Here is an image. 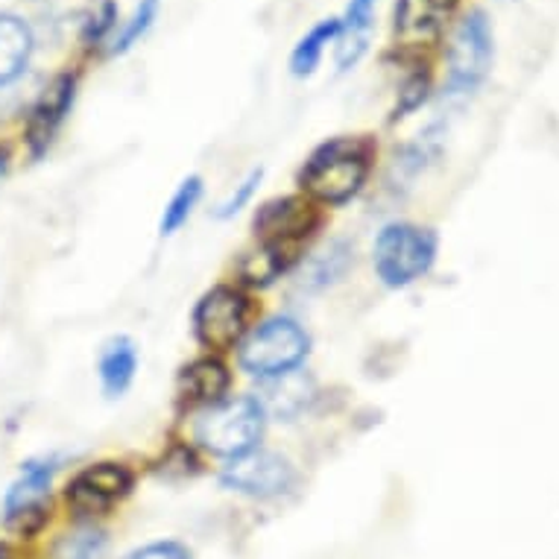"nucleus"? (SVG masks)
Segmentation results:
<instances>
[{"label": "nucleus", "instance_id": "f257e3e1", "mask_svg": "<svg viewBox=\"0 0 559 559\" xmlns=\"http://www.w3.org/2000/svg\"><path fill=\"white\" fill-rule=\"evenodd\" d=\"M376 144L364 135H337L322 141L299 170V188L311 202L343 205L355 200L372 170Z\"/></svg>", "mask_w": 559, "mask_h": 559}, {"label": "nucleus", "instance_id": "f03ea898", "mask_svg": "<svg viewBox=\"0 0 559 559\" xmlns=\"http://www.w3.org/2000/svg\"><path fill=\"white\" fill-rule=\"evenodd\" d=\"M266 413L258 399L238 395V399H223L200 413L193 425V440L214 457H238L261 445L264 437Z\"/></svg>", "mask_w": 559, "mask_h": 559}, {"label": "nucleus", "instance_id": "7ed1b4c3", "mask_svg": "<svg viewBox=\"0 0 559 559\" xmlns=\"http://www.w3.org/2000/svg\"><path fill=\"white\" fill-rule=\"evenodd\" d=\"M437 247L440 240L433 229H423L413 223H390L378 235L372 252L378 278L395 290L419 282L437 261Z\"/></svg>", "mask_w": 559, "mask_h": 559}, {"label": "nucleus", "instance_id": "20e7f679", "mask_svg": "<svg viewBox=\"0 0 559 559\" xmlns=\"http://www.w3.org/2000/svg\"><path fill=\"white\" fill-rule=\"evenodd\" d=\"M311 337L294 317L264 320L240 340V367L258 381L290 372L308 358Z\"/></svg>", "mask_w": 559, "mask_h": 559}, {"label": "nucleus", "instance_id": "39448f33", "mask_svg": "<svg viewBox=\"0 0 559 559\" xmlns=\"http://www.w3.org/2000/svg\"><path fill=\"white\" fill-rule=\"evenodd\" d=\"M135 475L118 460H100L80 468L64 486V504L76 515V522H94L109 515L118 504L132 496Z\"/></svg>", "mask_w": 559, "mask_h": 559}, {"label": "nucleus", "instance_id": "423d86ee", "mask_svg": "<svg viewBox=\"0 0 559 559\" xmlns=\"http://www.w3.org/2000/svg\"><path fill=\"white\" fill-rule=\"evenodd\" d=\"M496 59V36L484 10H472L460 21L449 47V94L466 97L484 83Z\"/></svg>", "mask_w": 559, "mask_h": 559}, {"label": "nucleus", "instance_id": "0eeeda50", "mask_svg": "<svg viewBox=\"0 0 559 559\" xmlns=\"http://www.w3.org/2000/svg\"><path fill=\"white\" fill-rule=\"evenodd\" d=\"M252 302L243 290L217 285L193 308V337L209 352H229L249 334Z\"/></svg>", "mask_w": 559, "mask_h": 559}, {"label": "nucleus", "instance_id": "6e6552de", "mask_svg": "<svg viewBox=\"0 0 559 559\" xmlns=\"http://www.w3.org/2000/svg\"><path fill=\"white\" fill-rule=\"evenodd\" d=\"M53 460H29L21 468V477L3 496V527L21 539H33L50 522V484H53Z\"/></svg>", "mask_w": 559, "mask_h": 559}, {"label": "nucleus", "instance_id": "1a4fd4ad", "mask_svg": "<svg viewBox=\"0 0 559 559\" xmlns=\"http://www.w3.org/2000/svg\"><path fill=\"white\" fill-rule=\"evenodd\" d=\"M296 484L294 463L275 451L252 449L247 454L231 457L221 468V486L238 496L270 501V498L287 496Z\"/></svg>", "mask_w": 559, "mask_h": 559}, {"label": "nucleus", "instance_id": "9d476101", "mask_svg": "<svg viewBox=\"0 0 559 559\" xmlns=\"http://www.w3.org/2000/svg\"><path fill=\"white\" fill-rule=\"evenodd\" d=\"M320 223L317 205L302 197H278L261 205L252 221L255 238L261 247L282 249L294 255L296 247L302 243Z\"/></svg>", "mask_w": 559, "mask_h": 559}, {"label": "nucleus", "instance_id": "9b49d317", "mask_svg": "<svg viewBox=\"0 0 559 559\" xmlns=\"http://www.w3.org/2000/svg\"><path fill=\"white\" fill-rule=\"evenodd\" d=\"M76 97V76L74 74H59L53 83L47 85L45 94L38 97V103L29 111L27 123V144L33 150V156L47 153V147L53 144L56 132L62 129L64 118L74 109Z\"/></svg>", "mask_w": 559, "mask_h": 559}, {"label": "nucleus", "instance_id": "f8f14e48", "mask_svg": "<svg viewBox=\"0 0 559 559\" xmlns=\"http://www.w3.org/2000/svg\"><path fill=\"white\" fill-rule=\"evenodd\" d=\"M457 0H395L393 33L404 45H428L440 36Z\"/></svg>", "mask_w": 559, "mask_h": 559}, {"label": "nucleus", "instance_id": "ddd939ff", "mask_svg": "<svg viewBox=\"0 0 559 559\" xmlns=\"http://www.w3.org/2000/svg\"><path fill=\"white\" fill-rule=\"evenodd\" d=\"M313 393H317L313 378L305 369L296 367L290 372H282V376L264 378L261 381V395H255V399L261 402L266 416L290 423L311 404Z\"/></svg>", "mask_w": 559, "mask_h": 559}, {"label": "nucleus", "instance_id": "4468645a", "mask_svg": "<svg viewBox=\"0 0 559 559\" xmlns=\"http://www.w3.org/2000/svg\"><path fill=\"white\" fill-rule=\"evenodd\" d=\"M231 386L229 367L214 355L191 360L188 367L179 372V399L193 407H212L223 402Z\"/></svg>", "mask_w": 559, "mask_h": 559}, {"label": "nucleus", "instance_id": "2eb2a0df", "mask_svg": "<svg viewBox=\"0 0 559 559\" xmlns=\"http://www.w3.org/2000/svg\"><path fill=\"white\" fill-rule=\"evenodd\" d=\"M376 7L378 0H348L346 3V12L340 19L337 71H352L360 62V56L367 53Z\"/></svg>", "mask_w": 559, "mask_h": 559}, {"label": "nucleus", "instance_id": "dca6fc26", "mask_svg": "<svg viewBox=\"0 0 559 559\" xmlns=\"http://www.w3.org/2000/svg\"><path fill=\"white\" fill-rule=\"evenodd\" d=\"M33 53V29L24 19L0 12V85H10L24 74Z\"/></svg>", "mask_w": 559, "mask_h": 559}, {"label": "nucleus", "instance_id": "f3484780", "mask_svg": "<svg viewBox=\"0 0 559 559\" xmlns=\"http://www.w3.org/2000/svg\"><path fill=\"white\" fill-rule=\"evenodd\" d=\"M100 384L109 399H118L132 386L138 369V348L129 337L109 340L100 352Z\"/></svg>", "mask_w": 559, "mask_h": 559}, {"label": "nucleus", "instance_id": "a211bd4d", "mask_svg": "<svg viewBox=\"0 0 559 559\" xmlns=\"http://www.w3.org/2000/svg\"><path fill=\"white\" fill-rule=\"evenodd\" d=\"M348 264H352V247L346 240H331L302 266V287L305 290H325L346 275Z\"/></svg>", "mask_w": 559, "mask_h": 559}, {"label": "nucleus", "instance_id": "6ab92c4d", "mask_svg": "<svg viewBox=\"0 0 559 559\" xmlns=\"http://www.w3.org/2000/svg\"><path fill=\"white\" fill-rule=\"evenodd\" d=\"M337 36H340V19L320 21L308 36H302L299 41H296L294 53H290V74L299 76V80L311 76L313 71L320 68V59L322 53H325V47H329L331 41H337Z\"/></svg>", "mask_w": 559, "mask_h": 559}, {"label": "nucleus", "instance_id": "aec40b11", "mask_svg": "<svg viewBox=\"0 0 559 559\" xmlns=\"http://www.w3.org/2000/svg\"><path fill=\"white\" fill-rule=\"evenodd\" d=\"M109 548V536L94 522H80L74 531L59 536L53 548V559H103Z\"/></svg>", "mask_w": 559, "mask_h": 559}, {"label": "nucleus", "instance_id": "412c9836", "mask_svg": "<svg viewBox=\"0 0 559 559\" xmlns=\"http://www.w3.org/2000/svg\"><path fill=\"white\" fill-rule=\"evenodd\" d=\"M290 261H294L290 252H282V249L273 247H258L240 258L238 273L243 282H249V285L266 287L273 285L278 275L285 273L287 266H290Z\"/></svg>", "mask_w": 559, "mask_h": 559}, {"label": "nucleus", "instance_id": "4be33fe9", "mask_svg": "<svg viewBox=\"0 0 559 559\" xmlns=\"http://www.w3.org/2000/svg\"><path fill=\"white\" fill-rule=\"evenodd\" d=\"M202 200V179L200 176H188L176 193L170 197V202L165 205V214H162V223H158V235L162 238H170L176 231L182 229L185 223L191 221L193 209H197V202Z\"/></svg>", "mask_w": 559, "mask_h": 559}, {"label": "nucleus", "instance_id": "5701e85b", "mask_svg": "<svg viewBox=\"0 0 559 559\" xmlns=\"http://www.w3.org/2000/svg\"><path fill=\"white\" fill-rule=\"evenodd\" d=\"M156 15H158V0H138V7L132 10L127 24L115 33V38H111L109 53L120 56V53H127V50H132L141 38L147 36V29L153 27Z\"/></svg>", "mask_w": 559, "mask_h": 559}, {"label": "nucleus", "instance_id": "b1692460", "mask_svg": "<svg viewBox=\"0 0 559 559\" xmlns=\"http://www.w3.org/2000/svg\"><path fill=\"white\" fill-rule=\"evenodd\" d=\"M115 24H118V7H115V0H94L83 21V41L85 45H100V41H106L111 29H115Z\"/></svg>", "mask_w": 559, "mask_h": 559}, {"label": "nucleus", "instance_id": "393cba45", "mask_svg": "<svg viewBox=\"0 0 559 559\" xmlns=\"http://www.w3.org/2000/svg\"><path fill=\"white\" fill-rule=\"evenodd\" d=\"M428 100V74L425 71H413L404 76V83L399 85V103H395L393 118H407L411 111H416Z\"/></svg>", "mask_w": 559, "mask_h": 559}, {"label": "nucleus", "instance_id": "a878e982", "mask_svg": "<svg viewBox=\"0 0 559 559\" xmlns=\"http://www.w3.org/2000/svg\"><path fill=\"white\" fill-rule=\"evenodd\" d=\"M261 179H264V170L258 167V170H252V174H249L247 179H243V182H240L238 188H235V191L221 202V209L214 212V217H217V221H229V217H235L240 209H247V202L255 197Z\"/></svg>", "mask_w": 559, "mask_h": 559}, {"label": "nucleus", "instance_id": "bb28decb", "mask_svg": "<svg viewBox=\"0 0 559 559\" xmlns=\"http://www.w3.org/2000/svg\"><path fill=\"white\" fill-rule=\"evenodd\" d=\"M123 559H193V554L188 545H182V542L156 539L147 542V545H141V548H135Z\"/></svg>", "mask_w": 559, "mask_h": 559}, {"label": "nucleus", "instance_id": "cd10ccee", "mask_svg": "<svg viewBox=\"0 0 559 559\" xmlns=\"http://www.w3.org/2000/svg\"><path fill=\"white\" fill-rule=\"evenodd\" d=\"M7 158H10L7 156V150H0V176L7 174Z\"/></svg>", "mask_w": 559, "mask_h": 559}, {"label": "nucleus", "instance_id": "c85d7f7f", "mask_svg": "<svg viewBox=\"0 0 559 559\" xmlns=\"http://www.w3.org/2000/svg\"><path fill=\"white\" fill-rule=\"evenodd\" d=\"M0 559H10V550L3 548V545H0Z\"/></svg>", "mask_w": 559, "mask_h": 559}]
</instances>
